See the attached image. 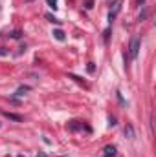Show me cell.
<instances>
[{"instance_id": "obj_17", "label": "cell", "mask_w": 156, "mask_h": 157, "mask_svg": "<svg viewBox=\"0 0 156 157\" xmlns=\"http://www.w3.org/2000/svg\"><path fill=\"white\" fill-rule=\"evenodd\" d=\"M37 157H46V155H44V154H39V155H37Z\"/></svg>"}, {"instance_id": "obj_4", "label": "cell", "mask_w": 156, "mask_h": 157, "mask_svg": "<svg viewBox=\"0 0 156 157\" xmlns=\"http://www.w3.org/2000/svg\"><path fill=\"white\" fill-rule=\"evenodd\" d=\"M81 128H83V124H79V121H70V122H68V130H70V132H77Z\"/></svg>"}, {"instance_id": "obj_3", "label": "cell", "mask_w": 156, "mask_h": 157, "mask_svg": "<svg viewBox=\"0 0 156 157\" xmlns=\"http://www.w3.org/2000/svg\"><path fill=\"white\" fill-rule=\"evenodd\" d=\"M121 9V0H116V4H114V9H110V13H109V18H110V22H112V18L116 17V13Z\"/></svg>"}, {"instance_id": "obj_12", "label": "cell", "mask_w": 156, "mask_h": 157, "mask_svg": "<svg viewBox=\"0 0 156 157\" xmlns=\"http://www.w3.org/2000/svg\"><path fill=\"white\" fill-rule=\"evenodd\" d=\"M84 7H86V9H92V7H94V0H86V2H84Z\"/></svg>"}, {"instance_id": "obj_14", "label": "cell", "mask_w": 156, "mask_h": 157, "mask_svg": "<svg viewBox=\"0 0 156 157\" xmlns=\"http://www.w3.org/2000/svg\"><path fill=\"white\" fill-rule=\"evenodd\" d=\"M94 70H96V68H94V64H92V62H88V71H90V73H94Z\"/></svg>"}, {"instance_id": "obj_7", "label": "cell", "mask_w": 156, "mask_h": 157, "mask_svg": "<svg viewBox=\"0 0 156 157\" xmlns=\"http://www.w3.org/2000/svg\"><path fill=\"white\" fill-rule=\"evenodd\" d=\"M4 115H6L7 119H11V121H17V122H22V117H20V115H17V113H9V112H6Z\"/></svg>"}, {"instance_id": "obj_8", "label": "cell", "mask_w": 156, "mask_h": 157, "mask_svg": "<svg viewBox=\"0 0 156 157\" xmlns=\"http://www.w3.org/2000/svg\"><path fill=\"white\" fill-rule=\"evenodd\" d=\"M30 90H31V88H30V86H20V88H18V90H17V95H18V97H20V95H24V93H26V91H30Z\"/></svg>"}, {"instance_id": "obj_5", "label": "cell", "mask_w": 156, "mask_h": 157, "mask_svg": "<svg viewBox=\"0 0 156 157\" xmlns=\"http://www.w3.org/2000/svg\"><path fill=\"white\" fill-rule=\"evenodd\" d=\"M125 135L129 139H134V128H132V124H127L125 126Z\"/></svg>"}, {"instance_id": "obj_18", "label": "cell", "mask_w": 156, "mask_h": 157, "mask_svg": "<svg viewBox=\"0 0 156 157\" xmlns=\"http://www.w3.org/2000/svg\"><path fill=\"white\" fill-rule=\"evenodd\" d=\"M28 2H33V0H28Z\"/></svg>"}, {"instance_id": "obj_10", "label": "cell", "mask_w": 156, "mask_h": 157, "mask_svg": "<svg viewBox=\"0 0 156 157\" xmlns=\"http://www.w3.org/2000/svg\"><path fill=\"white\" fill-rule=\"evenodd\" d=\"M20 37H22V33H20L18 29H15V31L11 33V39H20Z\"/></svg>"}, {"instance_id": "obj_16", "label": "cell", "mask_w": 156, "mask_h": 157, "mask_svg": "<svg viewBox=\"0 0 156 157\" xmlns=\"http://www.w3.org/2000/svg\"><path fill=\"white\" fill-rule=\"evenodd\" d=\"M136 2H138V6H143L145 4V0H136Z\"/></svg>"}, {"instance_id": "obj_13", "label": "cell", "mask_w": 156, "mask_h": 157, "mask_svg": "<svg viewBox=\"0 0 156 157\" xmlns=\"http://www.w3.org/2000/svg\"><path fill=\"white\" fill-rule=\"evenodd\" d=\"M109 124L110 126H116V117H109Z\"/></svg>"}, {"instance_id": "obj_1", "label": "cell", "mask_w": 156, "mask_h": 157, "mask_svg": "<svg viewBox=\"0 0 156 157\" xmlns=\"http://www.w3.org/2000/svg\"><path fill=\"white\" fill-rule=\"evenodd\" d=\"M138 53H140V37L134 35L130 39V44H129V55H130V59H136Z\"/></svg>"}, {"instance_id": "obj_11", "label": "cell", "mask_w": 156, "mask_h": 157, "mask_svg": "<svg viewBox=\"0 0 156 157\" xmlns=\"http://www.w3.org/2000/svg\"><path fill=\"white\" fill-rule=\"evenodd\" d=\"M46 2H48V6L51 9H57V0H46Z\"/></svg>"}, {"instance_id": "obj_6", "label": "cell", "mask_w": 156, "mask_h": 157, "mask_svg": "<svg viewBox=\"0 0 156 157\" xmlns=\"http://www.w3.org/2000/svg\"><path fill=\"white\" fill-rule=\"evenodd\" d=\"M53 37H55L57 40H61V42L66 39V37H64V31H63V29H53Z\"/></svg>"}, {"instance_id": "obj_2", "label": "cell", "mask_w": 156, "mask_h": 157, "mask_svg": "<svg viewBox=\"0 0 156 157\" xmlns=\"http://www.w3.org/2000/svg\"><path fill=\"white\" fill-rule=\"evenodd\" d=\"M103 152H105V157H116V146L114 144H107L103 148Z\"/></svg>"}, {"instance_id": "obj_9", "label": "cell", "mask_w": 156, "mask_h": 157, "mask_svg": "<svg viewBox=\"0 0 156 157\" xmlns=\"http://www.w3.org/2000/svg\"><path fill=\"white\" fill-rule=\"evenodd\" d=\"M46 18H48L50 22H55V24H61V20H59V18H55V17H53L51 13H46Z\"/></svg>"}, {"instance_id": "obj_15", "label": "cell", "mask_w": 156, "mask_h": 157, "mask_svg": "<svg viewBox=\"0 0 156 157\" xmlns=\"http://www.w3.org/2000/svg\"><path fill=\"white\" fill-rule=\"evenodd\" d=\"M109 35H110V28L105 31V42H109Z\"/></svg>"}]
</instances>
